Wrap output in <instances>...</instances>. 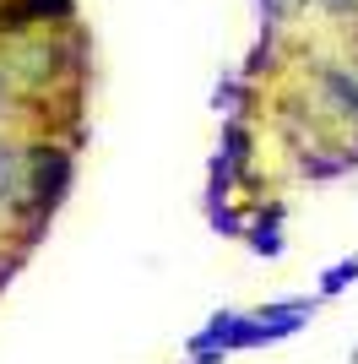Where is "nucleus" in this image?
I'll list each match as a JSON object with an SVG mask.
<instances>
[{"instance_id": "nucleus-1", "label": "nucleus", "mask_w": 358, "mask_h": 364, "mask_svg": "<svg viewBox=\"0 0 358 364\" xmlns=\"http://www.w3.org/2000/svg\"><path fill=\"white\" fill-rule=\"evenodd\" d=\"M71 180H76V152L65 141H33L28 147V196L16 207L22 250H33V240L44 234V223L60 213V201L71 196Z\"/></svg>"}, {"instance_id": "nucleus-2", "label": "nucleus", "mask_w": 358, "mask_h": 364, "mask_svg": "<svg viewBox=\"0 0 358 364\" xmlns=\"http://www.w3.org/2000/svg\"><path fill=\"white\" fill-rule=\"evenodd\" d=\"M261 348V326H255V310H212V321L185 343L190 364H223L228 353Z\"/></svg>"}, {"instance_id": "nucleus-3", "label": "nucleus", "mask_w": 358, "mask_h": 364, "mask_svg": "<svg viewBox=\"0 0 358 364\" xmlns=\"http://www.w3.org/2000/svg\"><path fill=\"white\" fill-rule=\"evenodd\" d=\"M250 158H255L250 120H223V141H217V158H212V196H228L234 185H250Z\"/></svg>"}, {"instance_id": "nucleus-4", "label": "nucleus", "mask_w": 358, "mask_h": 364, "mask_svg": "<svg viewBox=\"0 0 358 364\" xmlns=\"http://www.w3.org/2000/svg\"><path fill=\"white\" fill-rule=\"evenodd\" d=\"M320 310V299H277L255 310V326H261V343H283L298 326H310V316Z\"/></svg>"}, {"instance_id": "nucleus-5", "label": "nucleus", "mask_w": 358, "mask_h": 364, "mask_svg": "<svg viewBox=\"0 0 358 364\" xmlns=\"http://www.w3.org/2000/svg\"><path fill=\"white\" fill-rule=\"evenodd\" d=\"M244 245H250L255 256H266V261L283 256V250H288V240H283V201H266V207H255L250 223H244Z\"/></svg>"}, {"instance_id": "nucleus-6", "label": "nucleus", "mask_w": 358, "mask_h": 364, "mask_svg": "<svg viewBox=\"0 0 358 364\" xmlns=\"http://www.w3.org/2000/svg\"><path fill=\"white\" fill-rule=\"evenodd\" d=\"M28 196V147H16V141H0V201L6 207H22Z\"/></svg>"}, {"instance_id": "nucleus-7", "label": "nucleus", "mask_w": 358, "mask_h": 364, "mask_svg": "<svg viewBox=\"0 0 358 364\" xmlns=\"http://www.w3.org/2000/svg\"><path fill=\"white\" fill-rule=\"evenodd\" d=\"M33 33H65L76 28V0H16Z\"/></svg>"}, {"instance_id": "nucleus-8", "label": "nucleus", "mask_w": 358, "mask_h": 364, "mask_svg": "<svg viewBox=\"0 0 358 364\" xmlns=\"http://www.w3.org/2000/svg\"><path fill=\"white\" fill-rule=\"evenodd\" d=\"M212 104H217V114H228V120H250V109H255V92H250V82L228 76V82H217Z\"/></svg>"}, {"instance_id": "nucleus-9", "label": "nucleus", "mask_w": 358, "mask_h": 364, "mask_svg": "<svg viewBox=\"0 0 358 364\" xmlns=\"http://www.w3.org/2000/svg\"><path fill=\"white\" fill-rule=\"evenodd\" d=\"M207 218H212L217 234H228V240H244V223H250L244 207H234L228 196H212V191H207Z\"/></svg>"}, {"instance_id": "nucleus-10", "label": "nucleus", "mask_w": 358, "mask_h": 364, "mask_svg": "<svg viewBox=\"0 0 358 364\" xmlns=\"http://www.w3.org/2000/svg\"><path fill=\"white\" fill-rule=\"evenodd\" d=\"M358 283V256H342L337 267H326L320 272V289H315V299H337V294H347Z\"/></svg>"}, {"instance_id": "nucleus-11", "label": "nucleus", "mask_w": 358, "mask_h": 364, "mask_svg": "<svg viewBox=\"0 0 358 364\" xmlns=\"http://www.w3.org/2000/svg\"><path fill=\"white\" fill-rule=\"evenodd\" d=\"M298 11H310V0H261V16H266V33H283Z\"/></svg>"}, {"instance_id": "nucleus-12", "label": "nucleus", "mask_w": 358, "mask_h": 364, "mask_svg": "<svg viewBox=\"0 0 358 364\" xmlns=\"http://www.w3.org/2000/svg\"><path fill=\"white\" fill-rule=\"evenodd\" d=\"M310 6H315L320 16H337V22H347V28L358 22V0H310Z\"/></svg>"}, {"instance_id": "nucleus-13", "label": "nucleus", "mask_w": 358, "mask_h": 364, "mask_svg": "<svg viewBox=\"0 0 358 364\" xmlns=\"http://www.w3.org/2000/svg\"><path fill=\"white\" fill-rule=\"evenodd\" d=\"M0 87H6V65H0Z\"/></svg>"}]
</instances>
